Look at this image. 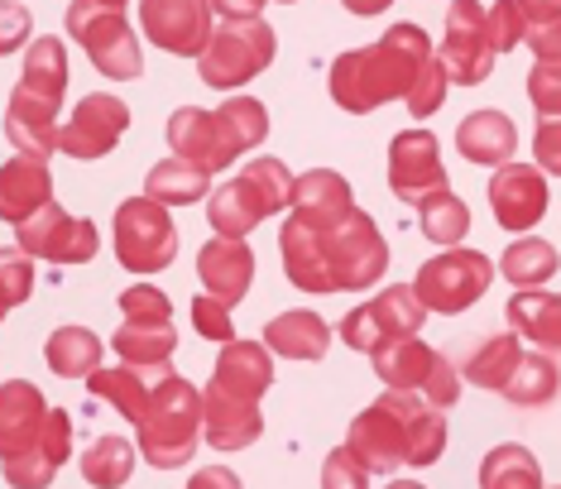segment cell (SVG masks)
<instances>
[{
    "label": "cell",
    "mask_w": 561,
    "mask_h": 489,
    "mask_svg": "<svg viewBox=\"0 0 561 489\" xmlns=\"http://www.w3.org/2000/svg\"><path fill=\"white\" fill-rule=\"evenodd\" d=\"M278 254H284L288 283L302 293H360L375 288L389 269V240L360 207L327 226L288 216L278 230Z\"/></svg>",
    "instance_id": "cell-1"
},
{
    "label": "cell",
    "mask_w": 561,
    "mask_h": 489,
    "mask_svg": "<svg viewBox=\"0 0 561 489\" xmlns=\"http://www.w3.org/2000/svg\"><path fill=\"white\" fill-rule=\"evenodd\" d=\"M346 452L360 460L365 475H393L399 466H437L446 452V418L413 389H389L351 422Z\"/></svg>",
    "instance_id": "cell-2"
},
{
    "label": "cell",
    "mask_w": 561,
    "mask_h": 489,
    "mask_svg": "<svg viewBox=\"0 0 561 489\" xmlns=\"http://www.w3.org/2000/svg\"><path fill=\"white\" fill-rule=\"evenodd\" d=\"M427 58H432L427 30L393 24L385 38H375L365 48H346L331 62V101L351 115H369L385 101H403V92L413 87V77Z\"/></svg>",
    "instance_id": "cell-3"
},
{
    "label": "cell",
    "mask_w": 561,
    "mask_h": 489,
    "mask_svg": "<svg viewBox=\"0 0 561 489\" xmlns=\"http://www.w3.org/2000/svg\"><path fill=\"white\" fill-rule=\"evenodd\" d=\"M264 135H270V115H264V106L254 96H231L216 111L183 106V111H173V121H169L173 153L207 173L231 169L236 153L260 149Z\"/></svg>",
    "instance_id": "cell-4"
},
{
    "label": "cell",
    "mask_w": 561,
    "mask_h": 489,
    "mask_svg": "<svg viewBox=\"0 0 561 489\" xmlns=\"http://www.w3.org/2000/svg\"><path fill=\"white\" fill-rule=\"evenodd\" d=\"M139 432V452L154 470H178L187 466L197 452L202 436V394L197 384H187L183 375H169L154 389V398L145 403V413L135 418Z\"/></svg>",
    "instance_id": "cell-5"
},
{
    "label": "cell",
    "mask_w": 561,
    "mask_h": 489,
    "mask_svg": "<svg viewBox=\"0 0 561 489\" xmlns=\"http://www.w3.org/2000/svg\"><path fill=\"white\" fill-rule=\"evenodd\" d=\"M293 197V173L284 159H250L231 183L207 192V221L216 236H236L245 240L260 221H270L274 212H284Z\"/></svg>",
    "instance_id": "cell-6"
},
{
    "label": "cell",
    "mask_w": 561,
    "mask_h": 489,
    "mask_svg": "<svg viewBox=\"0 0 561 489\" xmlns=\"http://www.w3.org/2000/svg\"><path fill=\"white\" fill-rule=\"evenodd\" d=\"M278 54V34L264 20H226L211 30L207 48L197 54V77L216 92H236V87L254 82Z\"/></svg>",
    "instance_id": "cell-7"
},
{
    "label": "cell",
    "mask_w": 561,
    "mask_h": 489,
    "mask_svg": "<svg viewBox=\"0 0 561 489\" xmlns=\"http://www.w3.org/2000/svg\"><path fill=\"white\" fill-rule=\"evenodd\" d=\"M369 360H375L379 384H389V389L427 394V403L442 408V413L456 403V398H461V369H456L442 351H432L427 341H417V337H399V341L375 345Z\"/></svg>",
    "instance_id": "cell-8"
},
{
    "label": "cell",
    "mask_w": 561,
    "mask_h": 489,
    "mask_svg": "<svg viewBox=\"0 0 561 489\" xmlns=\"http://www.w3.org/2000/svg\"><path fill=\"white\" fill-rule=\"evenodd\" d=\"M68 38H78L92 58V68L111 82H135L145 72V54H139V38L125 24L121 10L96 5V0H72L68 5Z\"/></svg>",
    "instance_id": "cell-9"
},
{
    "label": "cell",
    "mask_w": 561,
    "mask_h": 489,
    "mask_svg": "<svg viewBox=\"0 0 561 489\" xmlns=\"http://www.w3.org/2000/svg\"><path fill=\"white\" fill-rule=\"evenodd\" d=\"M116 260L130 274H159L178 260V226L163 202L125 197L116 207Z\"/></svg>",
    "instance_id": "cell-10"
},
{
    "label": "cell",
    "mask_w": 561,
    "mask_h": 489,
    "mask_svg": "<svg viewBox=\"0 0 561 489\" xmlns=\"http://www.w3.org/2000/svg\"><path fill=\"white\" fill-rule=\"evenodd\" d=\"M494 283V264L484 260L480 250H456L446 244L437 260H427L413 278V293L427 312H442V317H456L466 312L470 303H480Z\"/></svg>",
    "instance_id": "cell-11"
},
{
    "label": "cell",
    "mask_w": 561,
    "mask_h": 489,
    "mask_svg": "<svg viewBox=\"0 0 561 489\" xmlns=\"http://www.w3.org/2000/svg\"><path fill=\"white\" fill-rule=\"evenodd\" d=\"M494 58L500 54H494L490 38H484V5L480 0H451V5H446L442 48H437L446 82L480 87L484 77L494 72Z\"/></svg>",
    "instance_id": "cell-12"
},
{
    "label": "cell",
    "mask_w": 561,
    "mask_h": 489,
    "mask_svg": "<svg viewBox=\"0 0 561 489\" xmlns=\"http://www.w3.org/2000/svg\"><path fill=\"white\" fill-rule=\"evenodd\" d=\"M423 317H427V307L417 303L413 283H393L389 293L369 298L365 307H351L346 321H341V341H346L351 351H375V345H385V341L417 337Z\"/></svg>",
    "instance_id": "cell-13"
},
{
    "label": "cell",
    "mask_w": 561,
    "mask_h": 489,
    "mask_svg": "<svg viewBox=\"0 0 561 489\" xmlns=\"http://www.w3.org/2000/svg\"><path fill=\"white\" fill-rule=\"evenodd\" d=\"M15 236L30 260H48V264H87V260H96V250H101L96 226L87 221V216L82 221L68 216L58 202H44L30 221L15 226Z\"/></svg>",
    "instance_id": "cell-14"
},
{
    "label": "cell",
    "mask_w": 561,
    "mask_h": 489,
    "mask_svg": "<svg viewBox=\"0 0 561 489\" xmlns=\"http://www.w3.org/2000/svg\"><path fill=\"white\" fill-rule=\"evenodd\" d=\"M125 125H130V106L111 92H92L58 125V149L72 153V159H101V153L116 149Z\"/></svg>",
    "instance_id": "cell-15"
},
{
    "label": "cell",
    "mask_w": 561,
    "mask_h": 489,
    "mask_svg": "<svg viewBox=\"0 0 561 489\" xmlns=\"http://www.w3.org/2000/svg\"><path fill=\"white\" fill-rule=\"evenodd\" d=\"M552 207V187H547L542 169L533 163H518V159H504L494 163V178H490V212L504 230H533Z\"/></svg>",
    "instance_id": "cell-16"
},
{
    "label": "cell",
    "mask_w": 561,
    "mask_h": 489,
    "mask_svg": "<svg viewBox=\"0 0 561 489\" xmlns=\"http://www.w3.org/2000/svg\"><path fill=\"white\" fill-rule=\"evenodd\" d=\"M446 187V169H442V149L432 130H403L389 145V192L408 207H417L423 197Z\"/></svg>",
    "instance_id": "cell-17"
},
{
    "label": "cell",
    "mask_w": 561,
    "mask_h": 489,
    "mask_svg": "<svg viewBox=\"0 0 561 489\" xmlns=\"http://www.w3.org/2000/svg\"><path fill=\"white\" fill-rule=\"evenodd\" d=\"M139 24L163 54L197 58L211 38V5L207 0H139Z\"/></svg>",
    "instance_id": "cell-18"
},
{
    "label": "cell",
    "mask_w": 561,
    "mask_h": 489,
    "mask_svg": "<svg viewBox=\"0 0 561 489\" xmlns=\"http://www.w3.org/2000/svg\"><path fill=\"white\" fill-rule=\"evenodd\" d=\"M274 384V355L264 341H221V355H216L211 384L207 389L240 398V403H260Z\"/></svg>",
    "instance_id": "cell-19"
},
{
    "label": "cell",
    "mask_w": 561,
    "mask_h": 489,
    "mask_svg": "<svg viewBox=\"0 0 561 489\" xmlns=\"http://www.w3.org/2000/svg\"><path fill=\"white\" fill-rule=\"evenodd\" d=\"M44 418H48V403H44L39 384H30V379L0 384V460L34 452L39 432H44Z\"/></svg>",
    "instance_id": "cell-20"
},
{
    "label": "cell",
    "mask_w": 561,
    "mask_h": 489,
    "mask_svg": "<svg viewBox=\"0 0 561 489\" xmlns=\"http://www.w3.org/2000/svg\"><path fill=\"white\" fill-rule=\"evenodd\" d=\"M62 460H72V418L62 413V408H48L39 446L15 456V460H0V470H5V480L20 485V489H44V485H54Z\"/></svg>",
    "instance_id": "cell-21"
},
{
    "label": "cell",
    "mask_w": 561,
    "mask_h": 489,
    "mask_svg": "<svg viewBox=\"0 0 561 489\" xmlns=\"http://www.w3.org/2000/svg\"><path fill=\"white\" fill-rule=\"evenodd\" d=\"M197 274H202V288L236 307L250 293V283H254V254H250V244L236 240V236L207 240L197 250Z\"/></svg>",
    "instance_id": "cell-22"
},
{
    "label": "cell",
    "mask_w": 561,
    "mask_h": 489,
    "mask_svg": "<svg viewBox=\"0 0 561 489\" xmlns=\"http://www.w3.org/2000/svg\"><path fill=\"white\" fill-rule=\"evenodd\" d=\"M58 101H44L34 92H24V87H15L10 92V106H5V135L10 145H15L20 153H30V159H44L58 149Z\"/></svg>",
    "instance_id": "cell-23"
},
{
    "label": "cell",
    "mask_w": 561,
    "mask_h": 489,
    "mask_svg": "<svg viewBox=\"0 0 561 489\" xmlns=\"http://www.w3.org/2000/svg\"><path fill=\"white\" fill-rule=\"evenodd\" d=\"M173 369H169V360H159V365H130V360H121L116 369H92L87 375V389H92L96 398H106V403H116L125 418H139L145 413V403L154 398V389L163 379H169Z\"/></svg>",
    "instance_id": "cell-24"
},
{
    "label": "cell",
    "mask_w": 561,
    "mask_h": 489,
    "mask_svg": "<svg viewBox=\"0 0 561 489\" xmlns=\"http://www.w3.org/2000/svg\"><path fill=\"white\" fill-rule=\"evenodd\" d=\"M44 202H54V173H48V163L30 159V153H15L0 169V221H10V226L30 221Z\"/></svg>",
    "instance_id": "cell-25"
},
{
    "label": "cell",
    "mask_w": 561,
    "mask_h": 489,
    "mask_svg": "<svg viewBox=\"0 0 561 489\" xmlns=\"http://www.w3.org/2000/svg\"><path fill=\"white\" fill-rule=\"evenodd\" d=\"M260 432H264L260 403H240V398L202 389V436L216 452H240V446L260 442Z\"/></svg>",
    "instance_id": "cell-26"
},
{
    "label": "cell",
    "mask_w": 561,
    "mask_h": 489,
    "mask_svg": "<svg viewBox=\"0 0 561 489\" xmlns=\"http://www.w3.org/2000/svg\"><path fill=\"white\" fill-rule=\"evenodd\" d=\"M288 207H293V216H302V221L327 226V221H341V216L355 207V197H351V183L336 169H312V173L293 178Z\"/></svg>",
    "instance_id": "cell-27"
},
{
    "label": "cell",
    "mask_w": 561,
    "mask_h": 489,
    "mask_svg": "<svg viewBox=\"0 0 561 489\" xmlns=\"http://www.w3.org/2000/svg\"><path fill=\"white\" fill-rule=\"evenodd\" d=\"M504 307H508V331H514L518 341H533L538 351L557 355V345H561V298L557 293L518 288Z\"/></svg>",
    "instance_id": "cell-28"
},
{
    "label": "cell",
    "mask_w": 561,
    "mask_h": 489,
    "mask_svg": "<svg viewBox=\"0 0 561 489\" xmlns=\"http://www.w3.org/2000/svg\"><path fill=\"white\" fill-rule=\"evenodd\" d=\"M456 149L466 153L470 163H504L518 153V125L508 121L504 111H476L461 121V130H456Z\"/></svg>",
    "instance_id": "cell-29"
},
{
    "label": "cell",
    "mask_w": 561,
    "mask_h": 489,
    "mask_svg": "<svg viewBox=\"0 0 561 489\" xmlns=\"http://www.w3.org/2000/svg\"><path fill=\"white\" fill-rule=\"evenodd\" d=\"M264 345L284 360H322L331 345V327L317 312H278L264 327Z\"/></svg>",
    "instance_id": "cell-30"
},
{
    "label": "cell",
    "mask_w": 561,
    "mask_h": 489,
    "mask_svg": "<svg viewBox=\"0 0 561 489\" xmlns=\"http://www.w3.org/2000/svg\"><path fill=\"white\" fill-rule=\"evenodd\" d=\"M15 87L62 106V92H68V48H62V38L44 34L24 48V72H20Z\"/></svg>",
    "instance_id": "cell-31"
},
{
    "label": "cell",
    "mask_w": 561,
    "mask_h": 489,
    "mask_svg": "<svg viewBox=\"0 0 561 489\" xmlns=\"http://www.w3.org/2000/svg\"><path fill=\"white\" fill-rule=\"evenodd\" d=\"M207 192H211V173L197 169V163H187V159H178V153L154 163L145 178V197L163 202V207H193V202H202Z\"/></svg>",
    "instance_id": "cell-32"
},
{
    "label": "cell",
    "mask_w": 561,
    "mask_h": 489,
    "mask_svg": "<svg viewBox=\"0 0 561 489\" xmlns=\"http://www.w3.org/2000/svg\"><path fill=\"white\" fill-rule=\"evenodd\" d=\"M508 403L518 408H542L557 398V355L552 351H523L508 369L504 389H500Z\"/></svg>",
    "instance_id": "cell-33"
},
{
    "label": "cell",
    "mask_w": 561,
    "mask_h": 489,
    "mask_svg": "<svg viewBox=\"0 0 561 489\" xmlns=\"http://www.w3.org/2000/svg\"><path fill=\"white\" fill-rule=\"evenodd\" d=\"M101 351H106V345H101L96 331H87V327H58L44 345L48 369L62 379H87L101 365Z\"/></svg>",
    "instance_id": "cell-34"
},
{
    "label": "cell",
    "mask_w": 561,
    "mask_h": 489,
    "mask_svg": "<svg viewBox=\"0 0 561 489\" xmlns=\"http://www.w3.org/2000/svg\"><path fill=\"white\" fill-rule=\"evenodd\" d=\"M111 345L130 365H159V360H169L178 351V331H173V321H125L121 317Z\"/></svg>",
    "instance_id": "cell-35"
},
{
    "label": "cell",
    "mask_w": 561,
    "mask_h": 489,
    "mask_svg": "<svg viewBox=\"0 0 561 489\" xmlns=\"http://www.w3.org/2000/svg\"><path fill=\"white\" fill-rule=\"evenodd\" d=\"M518 355H523V345H518L514 331H500V337H484V341L476 345V351L466 355V384H476V389L500 394Z\"/></svg>",
    "instance_id": "cell-36"
},
{
    "label": "cell",
    "mask_w": 561,
    "mask_h": 489,
    "mask_svg": "<svg viewBox=\"0 0 561 489\" xmlns=\"http://www.w3.org/2000/svg\"><path fill=\"white\" fill-rule=\"evenodd\" d=\"M82 480L87 485H96V489H116L130 480V470H135V446L125 442V436H101V442H92L82 452Z\"/></svg>",
    "instance_id": "cell-37"
},
{
    "label": "cell",
    "mask_w": 561,
    "mask_h": 489,
    "mask_svg": "<svg viewBox=\"0 0 561 489\" xmlns=\"http://www.w3.org/2000/svg\"><path fill=\"white\" fill-rule=\"evenodd\" d=\"M480 485L484 489H538L542 485V470L533 460L528 446H494L480 466Z\"/></svg>",
    "instance_id": "cell-38"
},
{
    "label": "cell",
    "mask_w": 561,
    "mask_h": 489,
    "mask_svg": "<svg viewBox=\"0 0 561 489\" xmlns=\"http://www.w3.org/2000/svg\"><path fill=\"white\" fill-rule=\"evenodd\" d=\"M417 221H423V236L437 244H461L470 230V207L456 197L451 187L432 192V197L417 202Z\"/></svg>",
    "instance_id": "cell-39"
},
{
    "label": "cell",
    "mask_w": 561,
    "mask_h": 489,
    "mask_svg": "<svg viewBox=\"0 0 561 489\" xmlns=\"http://www.w3.org/2000/svg\"><path fill=\"white\" fill-rule=\"evenodd\" d=\"M504 278L514 283V288H542L547 278L557 274V244L547 240H514L504 250Z\"/></svg>",
    "instance_id": "cell-40"
},
{
    "label": "cell",
    "mask_w": 561,
    "mask_h": 489,
    "mask_svg": "<svg viewBox=\"0 0 561 489\" xmlns=\"http://www.w3.org/2000/svg\"><path fill=\"white\" fill-rule=\"evenodd\" d=\"M523 15V38L533 44L538 62H557L561 54V0H514Z\"/></svg>",
    "instance_id": "cell-41"
},
{
    "label": "cell",
    "mask_w": 561,
    "mask_h": 489,
    "mask_svg": "<svg viewBox=\"0 0 561 489\" xmlns=\"http://www.w3.org/2000/svg\"><path fill=\"white\" fill-rule=\"evenodd\" d=\"M34 293V260L20 250H0V321H5L10 307H20Z\"/></svg>",
    "instance_id": "cell-42"
},
{
    "label": "cell",
    "mask_w": 561,
    "mask_h": 489,
    "mask_svg": "<svg viewBox=\"0 0 561 489\" xmlns=\"http://www.w3.org/2000/svg\"><path fill=\"white\" fill-rule=\"evenodd\" d=\"M403 101H408V111H413V115L442 111V101H446V72H442V62H437V48H432V58L417 68V77H413V87L403 92Z\"/></svg>",
    "instance_id": "cell-43"
},
{
    "label": "cell",
    "mask_w": 561,
    "mask_h": 489,
    "mask_svg": "<svg viewBox=\"0 0 561 489\" xmlns=\"http://www.w3.org/2000/svg\"><path fill=\"white\" fill-rule=\"evenodd\" d=\"M484 38H490L494 54H508L514 44H523V15L514 0H494V5L484 10Z\"/></svg>",
    "instance_id": "cell-44"
},
{
    "label": "cell",
    "mask_w": 561,
    "mask_h": 489,
    "mask_svg": "<svg viewBox=\"0 0 561 489\" xmlns=\"http://www.w3.org/2000/svg\"><path fill=\"white\" fill-rule=\"evenodd\" d=\"M193 327H197V337H207V341H231L236 337L231 303H221L216 293H197L193 298Z\"/></svg>",
    "instance_id": "cell-45"
},
{
    "label": "cell",
    "mask_w": 561,
    "mask_h": 489,
    "mask_svg": "<svg viewBox=\"0 0 561 489\" xmlns=\"http://www.w3.org/2000/svg\"><path fill=\"white\" fill-rule=\"evenodd\" d=\"M121 317L125 321H173V307H169V298H163L159 288L135 283V288L121 293Z\"/></svg>",
    "instance_id": "cell-46"
},
{
    "label": "cell",
    "mask_w": 561,
    "mask_h": 489,
    "mask_svg": "<svg viewBox=\"0 0 561 489\" xmlns=\"http://www.w3.org/2000/svg\"><path fill=\"white\" fill-rule=\"evenodd\" d=\"M24 38H34V15L20 0H0V58L24 48Z\"/></svg>",
    "instance_id": "cell-47"
},
{
    "label": "cell",
    "mask_w": 561,
    "mask_h": 489,
    "mask_svg": "<svg viewBox=\"0 0 561 489\" xmlns=\"http://www.w3.org/2000/svg\"><path fill=\"white\" fill-rule=\"evenodd\" d=\"M528 96H533V106H538L542 115H557L561 106V82H557V62H538L528 77Z\"/></svg>",
    "instance_id": "cell-48"
},
{
    "label": "cell",
    "mask_w": 561,
    "mask_h": 489,
    "mask_svg": "<svg viewBox=\"0 0 561 489\" xmlns=\"http://www.w3.org/2000/svg\"><path fill=\"white\" fill-rule=\"evenodd\" d=\"M322 480H327V485H369V475H365L360 460H355L346 446H341V452H331V456H327Z\"/></svg>",
    "instance_id": "cell-49"
},
{
    "label": "cell",
    "mask_w": 561,
    "mask_h": 489,
    "mask_svg": "<svg viewBox=\"0 0 561 489\" xmlns=\"http://www.w3.org/2000/svg\"><path fill=\"white\" fill-rule=\"evenodd\" d=\"M211 15L221 20H260V10L270 5V0H207Z\"/></svg>",
    "instance_id": "cell-50"
},
{
    "label": "cell",
    "mask_w": 561,
    "mask_h": 489,
    "mask_svg": "<svg viewBox=\"0 0 561 489\" xmlns=\"http://www.w3.org/2000/svg\"><path fill=\"white\" fill-rule=\"evenodd\" d=\"M538 163L547 173H557L561 169V153H557V121L547 115V121L538 125Z\"/></svg>",
    "instance_id": "cell-51"
},
{
    "label": "cell",
    "mask_w": 561,
    "mask_h": 489,
    "mask_svg": "<svg viewBox=\"0 0 561 489\" xmlns=\"http://www.w3.org/2000/svg\"><path fill=\"white\" fill-rule=\"evenodd\" d=\"M341 5H346L351 15H385L393 0H341Z\"/></svg>",
    "instance_id": "cell-52"
},
{
    "label": "cell",
    "mask_w": 561,
    "mask_h": 489,
    "mask_svg": "<svg viewBox=\"0 0 561 489\" xmlns=\"http://www.w3.org/2000/svg\"><path fill=\"white\" fill-rule=\"evenodd\" d=\"M96 5H111V10H125V0H96Z\"/></svg>",
    "instance_id": "cell-53"
},
{
    "label": "cell",
    "mask_w": 561,
    "mask_h": 489,
    "mask_svg": "<svg viewBox=\"0 0 561 489\" xmlns=\"http://www.w3.org/2000/svg\"><path fill=\"white\" fill-rule=\"evenodd\" d=\"M278 5H293V0H278Z\"/></svg>",
    "instance_id": "cell-54"
}]
</instances>
